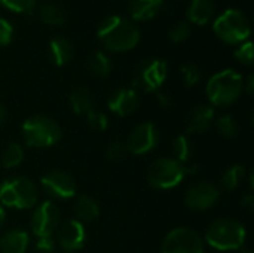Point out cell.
<instances>
[{
    "label": "cell",
    "instance_id": "cell-1",
    "mask_svg": "<svg viewBox=\"0 0 254 253\" xmlns=\"http://www.w3.org/2000/svg\"><path fill=\"white\" fill-rule=\"evenodd\" d=\"M97 36L103 46L112 52H125L140 42V30L131 19L110 15L98 25Z\"/></svg>",
    "mask_w": 254,
    "mask_h": 253
},
{
    "label": "cell",
    "instance_id": "cell-2",
    "mask_svg": "<svg viewBox=\"0 0 254 253\" xmlns=\"http://www.w3.org/2000/svg\"><path fill=\"white\" fill-rule=\"evenodd\" d=\"M247 239L246 227L232 218H222L210 224L205 231L204 242L208 243L216 251L229 252V251H240L244 248Z\"/></svg>",
    "mask_w": 254,
    "mask_h": 253
},
{
    "label": "cell",
    "instance_id": "cell-3",
    "mask_svg": "<svg viewBox=\"0 0 254 253\" xmlns=\"http://www.w3.org/2000/svg\"><path fill=\"white\" fill-rule=\"evenodd\" d=\"M243 76L231 69L213 75L207 84V97L213 107H225L235 103L243 92Z\"/></svg>",
    "mask_w": 254,
    "mask_h": 253
},
{
    "label": "cell",
    "instance_id": "cell-4",
    "mask_svg": "<svg viewBox=\"0 0 254 253\" xmlns=\"http://www.w3.org/2000/svg\"><path fill=\"white\" fill-rule=\"evenodd\" d=\"M39 188L24 176H15L0 183V206L27 210L37 204Z\"/></svg>",
    "mask_w": 254,
    "mask_h": 253
},
{
    "label": "cell",
    "instance_id": "cell-5",
    "mask_svg": "<svg viewBox=\"0 0 254 253\" xmlns=\"http://www.w3.org/2000/svg\"><path fill=\"white\" fill-rule=\"evenodd\" d=\"M22 139L28 148H49L60 142L61 127L46 115H34L22 124Z\"/></svg>",
    "mask_w": 254,
    "mask_h": 253
},
{
    "label": "cell",
    "instance_id": "cell-6",
    "mask_svg": "<svg viewBox=\"0 0 254 253\" xmlns=\"http://www.w3.org/2000/svg\"><path fill=\"white\" fill-rule=\"evenodd\" d=\"M185 177V164L171 157L158 158L147 169V182L155 189H173L179 186Z\"/></svg>",
    "mask_w": 254,
    "mask_h": 253
},
{
    "label": "cell",
    "instance_id": "cell-7",
    "mask_svg": "<svg viewBox=\"0 0 254 253\" xmlns=\"http://www.w3.org/2000/svg\"><path fill=\"white\" fill-rule=\"evenodd\" d=\"M214 33L226 43H243L250 36V24L246 15L238 9H228L214 21Z\"/></svg>",
    "mask_w": 254,
    "mask_h": 253
},
{
    "label": "cell",
    "instance_id": "cell-8",
    "mask_svg": "<svg viewBox=\"0 0 254 253\" xmlns=\"http://www.w3.org/2000/svg\"><path fill=\"white\" fill-rule=\"evenodd\" d=\"M168 73V66L164 60L159 58H149L143 60L137 69L135 76L132 81V88L143 92H156L159 91L161 85L165 82Z\"/></svg>",
    "mask_w": 254,
    "mask_h": 253
},
{
    "label": "cell",
    "instance_id": "cell-9",
    "mask_svg": "<svg viewBox=\"0 0 254 253\" xmlns=\"http://www.w3.org/2000/svg\"><path fill=\"white\" fill-rule=\"evenodd\" d=\"M204 239L190 228L170 231L161 246V253H204Z\"/></svg>",
    "mask_w": 254,
    "mask_h": 253
},
{
    "label": "cell",
    "instance_id": "cell-10",
    "mask_svg": "<svg viewBox=\"0 0 254 253\" xmlns=\"http://www.w3.org/2000/svg\"><path fill=\"white\" fill-rule=\"evenodd\" d=\"M61 222V212L52 201H43L40 203L31 216L30 228L31 233L37 237H49L54 236V233L58 230Z\"/></svg>",
    "mask_w": 254,
    "mask_h": 253
},
{
    "label": "cell",
    "instance_id": "cell-11",
    "mask_svg": "<svg viewBox=\"0 0 254 253\" xmlns=\"http://www.w3.org/2000/svg\"><path fill=\"white\" fill-rule=\"evenodd\" d=\"M40 186L46 195L55 200H70L76 195V182L73 176L63 170L48 171L42 177Z\"/></svg>",
    "mask_w": 254,
    "mask_h": 253
},
{
    "label": "cell",
    "instance_id": "cell-12",
    "mask_svg": "<svg viewBox=\"0 0 254 253\" xmlns=\"http://www.w3.org/2000/svg\"><path fill=\"white\" fill-rule=\"evenodd\" d=\"M159 131L153 122H143L137 125L125 142L128 154L132 155H144L152 152L159 143Z\"/></svg>",
    "mask_w": 254,
    "mask_h": 253
},
{
    "label": "cell",
    "instance_id": "cell-13",
    "mask_svg": "<svg viewBox=\"0 0 254 253\" xmlns=\"http://www.w3.org/2000/svg\"><path fill=\"white\" fill-rule=\"evenodd\" d=\"M220 198V189L211 182H198L188 188L185 203L189 209L204 212L211 209Z\"/></svg>",
    "mask_w": 254,
    "mask_h": 253
},
{
    "label": "cell",
    "instance_id": "cell-14",
    "mask_svg": "<svg viewBox=\"0 0 254 253\" xmlns=\"http://www.w3.org/2000/svg\"><path fill=\"white\" fill-rule=\"evenodd\" d=\"M58 228L60 230H58V236H57V246H60L64 252H76L85 246L86 230L80 221L70 219Z\"/></svg>",
    "mask_w": 254,
    "mask_h": 253
},
{
    "label": "cell",
    "instance_id": "cell-15",
    "mask_svg": "<svg viewBox=\"0 0 254 253\" xmlns=\"http://www.w3.org/2000/svg\"><path fill=\"white\" fill-rule=\"evenodd\" d=\"M216 110L211 104H198L195 106L186 119V131L189 134H202L214 124Z\"/></svg>",
    "mask_w": 254,
    "mask_h": 253
},
{
    "label": "cell",
    "instance_id": "cell-16",
    "mask_svg": "<svg viewBox=\"0 0 254 253\" xmlns=\"http://www.w3.org/2000/svg\"><path fill=\"white\" fill-rule=\"evenodd\" d=\"M138 103V94L134 88H122L109 98L107 106L118 116H129L137 110Z\"/></svg>",
    "mask_w": 254,
    "mask_h": 253
},
{
    "label": "cell",
    "instance_id": "cell-17",
    "mask_svg": "<svg viewBox=\"0 0 254 253\" xmlns=\"http://www.w3.org/2000/svg\"><path fill=\"white\" fill-rule=\"evenodd\" d=\"M30 246V236L25 230L13 228L6 231L0 239L1 253H25Z\"/></svg>",
    "mask_w": 254,
    "mask_h": 253
},
{
    "label": "cell",
    "instance_id": "cell-18",
    "mask_svg": "<svg viewBox=\"0 0 254 253\" xmlns=\"http://www.w3.org/2000/svg\"><path fill=\"white\" fill-rule=\"evenodd\" d=\"M73 54H74L73 45L67 37L57 36V37H54L51 40V43H49V57H51V61L55 66L61 67V66L67 64L73 58Z\"/></svg>",
    "mask_w": 254,
    "mask_h": 253
},
{
    "label": "cell",
    "instance_id": "cell-19",
    "mask_svg": "<svg viewBox=\"0 0 254 253\" xmlns=\"http://www.w3.org/2000/svg\"><path fill=\"white\" fill-rule=\"evenodd\" d=\"M216 12L214 0H192L188 7V18L198 25L207 24Z\"/></svg>",
    "mask_w": 254,
    "mask_h": 253
},
{
    "label": "cell",
    "instance_id": "cell-20",
    "mask_svg": "<svg viewBox=\"0 0 254 253\" xmlns=\"http://www.w3.org/2000/svg\"><path fill=\"white\" fill-rule=\"evenodd\" d=\"M164 0H128V10L137 21L153 18L162 7Z\"/></svg>",
    "mask_w": 254,
    "mask_h": 253
},
{
    "label": "cell",
    "instance_id": "cell-21",
    "mask_svg": "<svg viewBox=\"0 0 254 253\" xmlns=\"http://www.w3.org/2000/svg\"><path fill=\"white\" fill-rule=\"evenodd\" d=\"M71 110L77 115H88L94 110V100L92 94L86 86H77L70 92L68 97Z\"/></svg>",
    "mask_w": 254,
    "mask_h": 253
},
{
    "label": "cell",
    "instance_id": "cell-22",
    "mask_svg": "<svg viewBox=\"0 0 254 253\" xmlns=\"http://www.w3.org/2000/svg\"><path fill=\"white\" fill-rule=\"evenodd\" d=\"M74 213H76L77 221H80L82 224L83 222H91V221H95L100 216V207H98V203L92 197L80 195L76 200Z\"/></svg>",
    "mask_w": 254,
    "mask_h": 253
},
{
    "label": "cell",
    "instance_id": "cell-23",
    "mask_svg": "<svg viewBox=\"0 0 254 253\" xmlns=\"http://www.w3.org/2000/svg\"><path fill=\"white\" fill-rule=\"evenodd\" d=\"M39 16L45 24H49V25H63L67 18L63 6L55 1L42 3L39 7Z\"/></svg>",
    "mask_w": 254,
    "mask_h": 253
},
{
    "label": "cell",
    "instance_id": "cell-24",
    "mask_svg": "<svg viewBox=\"0 0 254 253\" xmlns=\"http://www.w3.org/2000/svg\"><path fill=\"white\" fill-rule=\"evenodd\" d=\"M244 179H246V169L240 164H235L223 173L220 186L225 191H234L241 185V182Z\"/></svg>",
    "mask_w": 254,
    "mask_h": 253
},
{
    "label": "cell",
    "instance_id": "cell-25",
    "mask_svg": "<svg viewBox=\"0 0 254 253\" xmlns=\"http://www.w3.org/2000/svg\"><path fill=\"white\" fill-rule=\"evenodd\" d=\"M88 67H89V70H91V73L94 76L106 78L110 73V70H112V61H110V58L104 52L97 51V52H94L89 57Z\"/></svg>",
    "mask_w": 254,
    "mask_h": 253
},
{
    "label": "cell",
    "instance_id": "cell-26",
    "mask_svg": "<svg viewBox=\"0 0 254 253\" xmlns=\"http://www.w3.org/2000/svg\"><path fill=\"white\" fill-rule=\"evenodd\" d=\"M24 148L19 145V143H9L3 154H1V166L4 169H13V167H18L22 161H24Z\"/></svg>",
    "mask_w": 254,
    "mask_h": 253
},
{
    "label": "cell",
    "instance_id": "cell-27",
    "mask_svg": "<svg viewBox=\"0 0 254 253\" xmlns=\"http://www.w3.org/2000/svg\"><path fill=\"white\" fill-rule=\"evenodd\" d=\"M173 151H174V158L179 163H182V164L189 163L192 158V154H193V146H192L190 139L186 134L177 136L173 143Z\"/></svg>",
    "mask_w": 254,
    "mask_h": 253
},
{
    "label": "cell",
    "instance_id": "cell-28",
    "mask_svg": "<svg viewBox=\"0 0 254 253\" xmlns=\"http://www.w3.org/2000/svg\"><path fill=\"white\" fill-rule=\"evenodd\" d=\"M214 122H216L217 131L226 139H234L240 133V125L232 115H222L217 119H214Z\"/></svg>",
    "mask_w": 254,
    "mask_h": 253
},
{
    "label": "cell",
    "instance_id": "cell-29",
    "mask_svg": "<svg viewBox=\"0 0 254 253\" xmlns=\"http://www.w3.org/2000/svg\"><path fill=\"white\" fill-rule=\"evenodd\" d=\"M182 75H183V82L186 85V88H192L195 86L199 79H201V69L198 67V64L195 63H186L185 66H182Z\"/></svg>",
    "mask_w": 254,
    "mask_h": 253
},
{
    "label": "cell",
    "instance_id": "cell-30",
    "mask_svg": "<svg viewBox=\"0 0 254 253\" xmlns=\"http://www.w3.org/2000/svg\"><path fill=\"white\" fill-rule=\"evenodd\" d=\"M127 155H128V149H127L125 142H122V140H115V142H112V143L107 146V149H106V157H107V160H110V161H113V163H118V161L125 160Z\"/></svg>",
    "mask_w": 254,
    "mask_h": 253
},
{
    "label": "cell",
    "instance_id": "cell-31",
    "mask_svg": "<svg viewBox=\"0 0 254 253\" xmlns=\"http://www.w3.org/2000/svg\"><path fill=\"white\" fill-rule=\"evenodd\" d=\"M0 3L18 13H31L36 7L37 0H0Z\"/></svg>",
    "mask_w": 254,
    "mask_h": 253
},
{
    "label": "cell",
    "instance_id": "cell-32",
    "mask_svg": "<svg viewBox=\"0 0 254 253\" xmlns=\"http://www.w3.org/2000/svg\"><path fill=\"white\" fill-rule=\"evenodd\" d=\"M235 58H237L240 63L246 64V66H252L254 61L253 42H250V40L243 42V43L238 46V49L235 51Z\"/></svg>",
    "mask_w": 254,
    "mask_h": 253
},
{
    "label": "cell",
    "instance_id": "cell-33",
    "mask_svg": "<svg viewBox=\"0 0 254 253\" xmlns=\"http://www.w3.org/2000/svg\"><path fill=\"white\" fill-rule=\"evenodd\" d=\"M190 36V27L188 22L182 21V22H177L174 24L171 28H170V39L176 43H180V42H185L188 40Z\"/></svg>",
    "mask_w": 254,
    "mask_h": 253
},
{
    "label": "cell",
    "instance_id": "cell-34",
    "mask_svg": "<svg viewBox=\"0 0 254 253\" xmlns=\"http://www.w3.org/2000/svg\"><path fill=\"white\" fill-rule=\"evenodd\" d=\"M86 118H88L89 127H91L92 130H95V131H104V130H107V127H109V118H107V115L103 113V112H95V110H92V112H89V113L86 115Z\"/></svg>",
    "mask_w": 254,
    "mask_h": 253
},
{
    "label": "cell",
    "instance_id": "cell-35",
    "mask_svg": "<svg viewBox=\"0 0 254 253\" xmlns=\"http://www.w3.org/2000/svg\"><path fill=\"white\" fill-rule=\"evenodd\" d=\"M36 249L40 253H54L57 249V240L54 239V236L37 237L36 239Z\"/></svg>",
    "mask_w": 254,
    "mask_h": 253
},
{
    "label": "cell",
    "instance_id": "cell-36",
    "mask_svg": "<svg viewBox=\"0 0 254 253\" xmlns=\"http://www.w3.org/2000/svg\"><path fill=\"white\" fill-rule=\"evenodd\" d=\"M13 34V28L9 21L0 16V46H6L10 43Z\"/></svg>",
    "mask_w": 254,
    "mask_h": 253
},
{
    "label": "cell",
    "instance_id": "cell-37",
    "mask_svg": "<svg viewBox=\"0 0 254 253\" xmlns=\"http://www.w3.org/2000/svg\"><path fill=\"white\" fill-rule=\"evenodd\" d=\"M156 101H158V104H159L161 107H164V109L170 107L171 103H173L171 98H170V95L165 94V92H162V91H156Z\"/></svg>",
    "mask_w": 254,
    "mask_h": 253
},
{
    "label": "cell",
    "instance_id": "cell-38",
    "mask_svg": "<svg viewBox=\"0 0 254 253\" xmlns=\"http://www.w3.org/2000/svg\"><path fill=\"white\" fill-rule=\"evenodd\" d=\"M241 207L244 209V210H247L249 213H252L254 210V197L252 192H249L246 197H243V200H241Z\"/></svg>",
    "mask_w": 254,
    "mask_h": 253
},
{
    "label": "cell",
    "instance_id": "cell-39",
    "mask_svg": "<svg viewBox=\"0 0 254 253\" xmlns=\"http://www.w3.org/2000/svg\"><path fill=\"white\" fill-rule=\"evenodd\" d=\"M243 89H246L249 95H253V92H254V76H253V73H250V75H249V78H247L246 84L243 85Z\"/></svg>",
    "mask_w": 254,
    "mask_h": 253
},
{
    "label": "cell",
    "instance_id": "cell-40",
    "mask_svg": "<svg viewBox=\"0 0 254 253\" xmlns=\"http://www.w3.org/2000/svg\"><path fill=\"white\" fill-rule=\"evenodd\" d=\"M4 221H6V212H4V207L0 206V228L3 227Z\"/></svg>",
    "mask_w": 254,
    "mask_h": 253
},
{
    "label": "cell",
    "instance_id": "cell-41",
    "mask_svg": "<svg viewBox=\"0 0 254 253\" xmlns=\"http://www.w3.org/2000/svg\"><path fill=\"white\" fill-rule=\"evenodd\" d=\"M4 118H6V110H4V107H3V104L0 103V125L3 124V121H4Z\"/></svg>",
    "mask_w": 254,
    "mask_h": 253
},
{
    "label": "cell",
    "instance_id": "cell-42",
    "mask_svg": "<svg viewBox=\"0 0 254 253\" xmlns=\"http://www.w3.org/2000/svg\"><path fill=\"white\" fill-rule=\"evenodd\" d=\"M241 253H253V252H252V249H249V248H243V249H241Z\"/></svg>",
    "mask_w": 254,
    "mask_h": 253
}]
</instances>
